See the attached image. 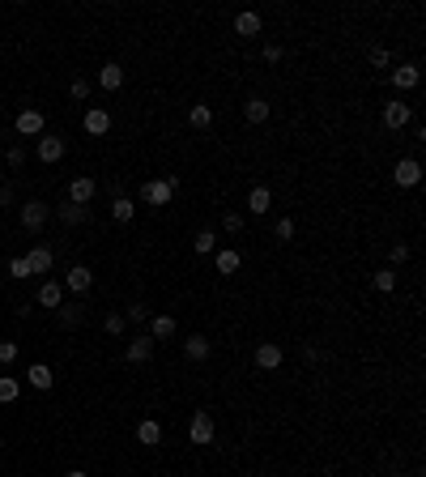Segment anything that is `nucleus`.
I'll return each mask as SVG.
<instances>
[{
    "label": "nucleus",
    "mask_w": 426,
    "mask_h": 477,
    "mask_svg": "<svg viewBox=\"0 0 426 477\" xmlns=\"http://www.w3.org/2000/svg\"><path fill=\"white\" fill-rule=\"evenodd\" d=\"M213 435H218L213 417H209L205 409H196V413H192V422H188V439H192L196 448H205V443H213Z\"/></svg>",
    "instance_id": "obj_3"
},
{
    "label": "nucleus",
    "mask_w": 426,
    "mask_h": 477,
    "mask_svg": "<svg viewBox=\"0 0 426 477\" xmlns=\"http://www.w3.org/2000/svg\"><path fill=\"white\" fill-rule=\"evenodd\" d=\"M264 60L277 64V60H282V43H264Z\"/></svg>",
    "instance_id": "obj_41"
},
{
    "label": "nucleus",
    "mask_w": 426,
    "mask_h": 477,
    "mask_svg": "<svg viewBox=\"0 0 426 477\" xmlns=\"http://www.w3.org/2000/svg\"><path fill=\"white\" fill-rule=\"evenodd\" d=\"M175 329H179V324H175V315H167V311H163V315H149V337H153V341L175 337Z\"/></svg>",
    "instance_id": "obj_17"
},
{
    "label": "nucleus",
    "mask_w": 426,
    "mask_h": 477,
    "mask_svg": "<svg viewBox=\"0 0 426 477\" xmlns=\"http://www.w3.org/2000/svg\"><path fill=\"white\" fill-rule=\"evenodd\" d=\"M422 179V163H418V158H401V163L392 167V184L397 188H413Z\"/></svg>",
    "instance_id": "obj_5"
},
{
    "label": "nucleus",
    "mask_w": 426,
    "mask_h": 477,
    "mask_svg": "<svg viewBox=\"0 0 426 477\" xmlns=\"http://www.w3.org/2000/svg\"><path fill=\"white\" fill-rule=\"evenodd\" d=\"M137 443H145V448H158V443H163V427H158L153 417L137 422Z\"/></svg>",
    "instance_id": "obj_21"
},
{
    "label": "nucleus",
    "mask_w": 426,
    "mask_h": 477,
    "mask_svg": "<svg viewBox=\"0 0 426 477\" xmlns=\"http://www.w3.org/2000/svg\"><path fill=\"white\" fill-rule=\"evenodd\" d=\"M418 81H422V73H418V64H401V69H392V85L405 94V90H418Z\"/></svg>",
    "instance_id": "obj_19"
},
{
    "label": "nucleus",
    "mask_w": 426,
    "mask_h": 477,
    "mask_svg": "<svg viewBox=\"0 0 426 477\" xmlns=\"http://www.w3.org/2000/svg\"><path fill=\"white\" fill-rule=\"evenodd\" d=\"M5 163H9V171H22V167H26V149H22V145H13V149L5 153Z\"/></svg>",
    "instance_id": "obj_36"
},
{
    "label": "nucleus",
    "mask_w": 426,
    "mask_h": 477,
    "mask_svg": "<svg viewBox=\"0 0 426 477\" xmlns=\"http://www.w3.org/2000/svg\"><path fill=\"white\" fill-rule=\"evenodd\" d=\"M294 230H298V226H294V218H277V222H273V239H277V243H290V239H294Z\"/></svg>",
    "instance_id": "obj_33"
},
{
    "label": "nucleus",
    "mask_w": 426,
    "mask_h": 477,
    "mask_svg": "<svg viewBox=\"0 0 426 477\" xmlns=\"http://www.w3.org/2000/svg\"><path fill=\"white\" fill-rule=\"evenodd\" d=\"M69 94H73L77 102H81V98H90V81H81V77H77V81L69 85Z\"/></svg>",
    "instance_id": "obj_40"
},
{
    "label": "nucleus",
    "mask_w": 426,
    "mask_h": 477,
    "mask_svg": "<svg viewBox=\"0 0 426 477\" xmlns=\"http://www.w3.org/2000/svg\"><path fill=\"white\" fill-rule=\"evenodd\" d=\"M26 264H30V277L51 273V264H56V251H51L47 243H39V247H30V251H26Z\"/></svg>",
    "instance_id": "obj_7"
},
{
    "label": "nucleus",
    "mask_w": 426,
    "mask_h": 477,
    "mask_svg": "<svg viewBox=\"0 0 426 477\" xmlns=\"http://www.w3.org/2000/svg\"><path fill=\"white\" fill-rule=\"evenodd\" d=\"M269 209H273V192L264 188V184L247 192V214H269Z\"/></svg>",
    "instance_id": "obj_20"
},
{
    "label": "nucleus",
    "mask_w": 426,
    "mask_h": 477,
    "mask_svg": "<svg viewBox=\"0 0 426 477\" xmlns=\"http://www.w3.org/2000/svg\"><path fill=\"white\" fill-rule=\"evenodd\" d=\"M81 124H85V132H90V137H106V132H111V116H106L102 107H90Z\"/></svg>",
    "instance_id": "obj_16"
},
{
    "label": "nucleus",
    "mask_w": 426,
    "mask_h": 477,
    "mask_svg": "<svg viewBox=\"0 0 426 477\" xmlns=\"http://www.w3.org/2000/svg\"><path fill=\"white\" fill-rule=\"evenodd\" d=\"M111 218H116V222H132V218H137V205H132L128 196H116V200H111Z\"/></svg>",
    "instance_id": "obj_28"
},
{
    "label": "nucleus",
    "mask_w": 426,
    "mask_h": 477,
    "mask_svg": "<svg viewBox=\"0 0 426 477\" xmlns=\"http://www.w3.org/2000/svg\"><path fill=\"white\" fill-rule=\"evenodd\" d=\"M196 251H200V256H213V251H218V235H213V230H200V235H196Z\"/></svg>",
    "instance_id": "obj_34"
},
{
    "label": "nucleus",
    "mask_w": 426,
    "mask_h": 477,
    "mask_svg": "<svg viewBox=\"0 0 426 477\" xmlns=\"http://www.w3.org/2000/svg\"><path fill=\"white\" fill-rule=\"evenodd\" d=\"M371 64H376V69H388L392 64V56H388V47H371V56H366Z\"/></svg>",
    "instance_id": "obj_37"
},
{
    "label": "nucleus",
    "mask_w": 426,
    "mask_h": 477,
    "mask_svg": "<svg viewBox=\"0 0 426 477\" xmlns=\"http://www.w3.org/2000/svg\"><path fill=\"white\" fill-rule=\"evenodd\" d=\"M69 153V141L60 132H51V137H39V158L43 163H60V158Z\"/></svg>",
    "instance_id": "obj_11"
},
{
    "label": "nucleus",
    "mask_w": 426,
    "mask_h": 477,
    "mask_svg": "<svg viewBox=\"0 0 426 477\" xmlns=\"http://www.w3.org/2000/svg\"><path fill=\"white\" fill-rule=\"evenodd\" d=\"M405 260H409V243H397L392 247V264H405Z\"/></svg>",
    "instance_id": "obj_42"
},
{
    "label": "nucleus",
    "mask_w": 426,
    "mask_h": 477,
    "mask_svg": "<svg viewBox=\"0 0 426 477\" xmlns=\"http://www.w3.org/2000/svg\"><path fill=\"white\" fill-rule=\"evenodd\" d=\"M90 286H94V269H90V264H73V269L64 273V290H73V294H90Z\"/></svg>",
    "instance_id": "obj_6"
},
{
    "label": "nucleus",
    "mask_w": 426,
    "mask_h": 477,
    "mask_svg": "<svg viewBox=\"0 0 426 477\" xmlns=\"http://www.w3.org/2000/svg\"><path fill=\"white\" fill-rule=\"evenodd\" d=\"M392 477H409V473H392Z\"/></svg>",
    "instance_id": "obj_45"
},
{
    "label": "nucleus",
    "mask_w": 426,
    "mask_h": 477,
    "mask_svg": "<svg viewBox=\"0 0 426 477\" xmlns=\"http://www.w3.org/2000/svg\"><path fill=\"white\" fill-rule=\"evenodd\" d=\"M13 205V184H0V209Z\"/></svg>",
    "instance_id": "obj_43"
},
{
    "label": "nucleus",
    "mask_w": 426,
    "mask_h": 477,
    "mask_svg": "<svg viewBox=\"0 0 426 477\" xmlns=\"http://www.w3.org/2000/svg\"><path fill=\"white\" fill-rule=\"evenodd\" d=\"M124 358H128L132 366H145V362L153 358V337H149V333H137V337L128 341V354H124Z\"/></svg>",
    "instance_id": "obj_10"
},
{
    "label": "nucleus",
    "mask_w": 426,
    "mask_h": 477,
    "mask_svg": "<svg viewBox=\"0 0 426 477\" xmlns=\"http://www.w3.org/2000/svg\"><path fill=\"white\" fill-rule=\"evenodd\" d=\"M64 303V286L60 282H43L39 286V307H51V311H56Z\"/></svg>",
    "instance_id": "obj_23"
},
{
    "label": "nucleus",
    "mask_w": 426,
    "mask_h": 477,
    "mask_svg": "<svg viewBox=\"0 0 426 477\" xmlns=\"http://www.w3.org/2000/svg\"><path fill=\"white\" fill-rule=\"evenodd\" d=\"M264 30V18L256 13V9H243V13H235V34L239 39H256Z\"/></svg>",
    "instance_id": "obj_12"
},
{
    "label": "nucleus",
    "mask_w": 426,
    "mask_h": 477,
    "mask_svg": "<svg viewBox=\"0 0 426 477\" xmlns=\"http://www.w3.org/2000/svg\"><path fill=\"white\" fill-rule=\"evenodd\" d=\"M239 264H243V256H239L235 247H218V251H213V269H218L222 277H231V273H239Z\"/></svg>",
    "instance_id": "obj_14"
},
{
    "label": "nucleus",
    "mask_w": 426,
    "mask_h": 477,
    "mask_svg": "<svg viewBox=\"0 0 426 477\" xmlns=\"http://www.w3.org/2000/svg\"><path fill=\"white\" fill-rule=\"evenodd\" d=\"M102 329L111 333V337H124V329H128V320H124V311H106V315H102Z\"/></svg>",
    "instance_id": "obj_30"
},
{
    "label": "nucleus",
    "mask_w": 426,
    "mask_h": 477,
    "mask_svg": "<svg viewBox=\"0 0 426 477\" xmlns=\"http://www.w3.org/2000/svg\"><path fill=\"white\" fill-rule=\"evenodd\" d=\"M18 396H22V384L13 375H0V405H13Z\"/></svg>",
    "instance_id": "obj_29"
},
{
    "label": "nucleus",
    "mask_w": 426,
    "mask_h": 477,
    "mask_svg": "<svg viewBox=\"0 0 426 477\" xmlns=\"http://www.w3.org/2000/svg\"><path fill=\"white\" fill-rule=\"evenodd\" d=\"M13 358H18V341H0V362H5V366H9Z\"/></svg>",
    "instance_id": "obj_39"
},
{
    "label": "nucleus",
    "mask_w": 426,
    "mask_h": 477,
    "mask_svg": "<svg viewBox=\"0 0 426 477\" xmlns=\"http://www.w3.org/2000/svg\"><path fill=\"white\" fill-rule=\"evenodd\" d=\"M26 380H30V388H39V392H47L51 384H56V371H51L47 362H30V366H26Z\"/></svg>",
    "instance_id": "obj_15"
},
{
    "label": "nucleus",
    "mask_w": 426,
    "mask_h": 477,
    "mask_svg": "<svg viewBox=\"0 0 426 477\" xmlns=\"http://www.w3.org/2000/svg\"><path fill=\"white\" fill-rule=\"evenodd\" d=\"M282 358H286V350H282L277 341H260V345H256V366H260V371H277Z\"/></svg>",
    "instance_id": "obj_8"
},
{
    "label": "nucleus",
    "mask_w": 426,
    "mask_h": 477,
    "mask_svg": "<svg viewBox=\"0 0 426 477\" xmlns=\"http://www.w3.org/2000/svg\"><path fill=\"white\" fill-rule=\"evenodd\" d=\"M209 350H213V345H209V337H200V333H192V337L184 341V354H188L192 362H205V358H209Z\"/></svg>",
    "instance_id": "obj_26"
},
{
    "label": "nucleus",
    "mask_w": 426,
    "mask_h": 477,
    "mask_svg": "<svg viewBox=\"0 0 426 477\" xmlns=\"http://www.w3.org/2000/svg\"><path fill=\"white\" fill-rule=\"evenodd\" d=\"M413 124V107L409 102H384V128H392V132H401V128H409Z\"/></svg>",
    "instance_id": "obj_4"
},
{
    "label": "nucleus",
    "mask_w": 426,
    "mask_h": 477,
    "mask_svg": "<svg viewBox=\"0 0 426 477\" xmlns=\"http://www.w3.org/2000/svg\"><path fill=\"white\" fill-rule=\"evenodd\" d=\"M128 320H132V324H149V307H145V303H132V307H128Z\"/></svg>",
    "instance_id": "obj_38"
},
{
    "label": "nucleus",
    "mask_w": 426,
    "mask_h": 477,
    "mask_svg": "<svg viewBox=\"0 0 426 477\" xmlns=\"http://www.w3.org/2000/svg\"><path fill=\"white\" fill-rule=\"evenodd\" d=\"M243 226H247V218L239 214V209H226V214H222V230H226V235H239Z\"/></svg>",
    "instance_id": "obj_32"
},
{
    "label": "nucleus",
    "mask_w": 426,
    "mask_h": 477,
    "mask_svg": "<svg viewBox=\"0 0 426 477\" xmlns=\"http://www.w3.org/2000/svg\"><path fill=\"white\" fill-rule=\"evenodd\" d=\"M64 477H90V473H81V469H73V473H64Z\"/></svg>",
    "instance_id": "obj_44"
},
{
    "label": "nucleus",
    "mask_w": 426,
    "mask_h": 477,
    "mask_svg": "<svg viewBox=\"0 0 426 477\" xmlns=\"http://www.w3.org/2000/svg\"><path fill=\"white\" fill-rule=\"evenodd\" d=\"M18 218H22V226H26L30 235H39V230L47 226V218H51V205H47V200H26Z\"/></svg>",
    "instance_id": "obj_2"
},
{
    "label": "nucleus",
    "mask_w": 426,
    "mask_h": 477,
    "mask_svg": "<svg viewBox=\"0 0 426 477\" xmlns=\"http://www.w3.org/2000/svg\"><path fill=\"white\" fill-rule=\"evenodd\" d=\"M269 102H264L260 94H252V98H243V116H247V124H264V120H269Z\"/></svg>",
    "instance_id": "obj_18"
},
{
    "label": "nucleus",
    "mask_w": 426,
    "mask_h": 477,
    "mask_svg": "<svg viewBox=\"0 0 426 477\" xmlns=\"http://www.w3.org/2000/svg\"><path fill=\"white\" fill-rule=\"evenodd\" d=\"M98 85H102V90H120V85H124V69H120L116 60L102 64V69H98Z\"/></svg>",
    "instance_id": "obj_24"
},
{
    "label": "nucleus",
    "mask_w": 426,
    "mask_h": 477,
    "mask_svg": "<svg viewBox=\"0 0 426 477\" xmlns=\"http://www.w3.org/2000/svg\"><path fill=\"white\" fill-rule=\"evenodd\" d=\"M60 222H64V226H85V222H90V205H73V200L60 205Z\"/></svg>",
    "instance_id": "obj_22"
},
{
    "label": "nucleus",
    "mask_w": 426,
    "mask_h": 477,
    "mask_svg": "<svg viewBox=\"0 0 426 477\" xmlns=\"http://www.w3.org/2000/svg\"><path fill=\"white\" fill-rule=\"evenodd\" d=\"M56 315H60V324H64V329H77V324L85 320V307H81V303H60Z\"/></svg>",
    "instance_id": "obj_25"
},
{
    "label": "nucleus",
    "mask_w": 426,
    "mask_h": 477,
    "mask_svg": "<svg viewBox=\"0 0 426 477\" xmlns=\"http://www.w3.org/2000/svg\"><path fill=\"white\" fill-rule=\"evenodd\" d=\"M188 124H192V128H209V124H213V107H209V102H192Z\"/></svg>",
    "instance_id": "obj_27"
},
{
    "label": "nucleus",
    "mask_w": 426,
    "mask_h": 477,
    "mask_svg": "<svg viewBox=\"0 0 426 477\" xmlns=\"http://www.w3.org/2000/svg\"><path fill=\"white\" fill-rule=\"evenodd\" d=\"M94 196H98V184H94L90 175H77V179L69 184V200H73V205H90Z\"/></svg>",
    "instance_id": "obj_13"
},
{
    "label": "nucleus",
    "mask_w": 426,
    "mask_h": 477,
    "mask_svg": "<svg viewBox=\"0 0 426 477\" xmlns=\"http://www.w3.org/2000/svg\"><path fill=\"white\" fill-rule=\"evenodd\" d=\"M175 188H179V179H175V175H167V179H149V184H141V200H145V205H153V209H163V205H171Z\"/></svg>",
    "instance_id": "obj_1"
},
{
    "label": "nucleus",
    "mask_w": 426,
    "mask_h": 477,
    "mask_svg": "<svg viewBox=\"0 0 426 477\" xmlns=\"http://www.w3.org/2000/svg\"><path fill=\"white\" fill-rule=\"evenodd\" d=\"M371 282H376V290H380V294H392L401 277H397V269H380V273H376V277H371Z\"/></svg>",
    "instance_id": "obj_31"
},
{
    "label": "nucleus",
    "mask_w": 426,
    "mask_h": 477,
    "mask_svg": "<svg viewBox=\"0 0 426 477\" xmlns=\"http://www.w3.org/2000/svg\"><path fill=\"white\" fill-rule=\"evenodd\" d=\"M9 277H13V282H26V277H30L26 256H13V260H9Z\"/></svg>",
    "instance_id": "obj_35"
},
{
    "label": "nucleus",
    "mask_w": 426,
    "mask_h": 477,
    "mask_svg": "<svg viewBox=\"0 0 426 477\" xmlns=\"http://www.w3.org/2000/svg\"><path fill=\"white\" fill-rule=\"evenodd\" d=\"M43 111H34V107H26V111H18V120H13V128H18V137H43Z\"/></svg>",
    "instance_id": "obj_9"
}]
</instances>
